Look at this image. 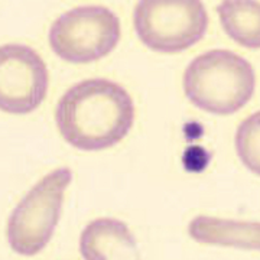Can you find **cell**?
I'll return each instance as SVG.
<instances>
[{"label": "cell", "instance_id": "cell-9", "mask_svg": "<svg viewBox=\"0 0 260 260\" xmlns=\"http://www.w3.org/2000/svg\"><path fill=\"white\" fill-rule=\"evenodd\" d=\"M224 30L244 48L260 49V3L251 0H227L218 8Z\"/></svg>", "mask_w": 260, "mask_h": 260}, {"label": "cell", "instance_id": "cell-6", "mask_svg": "<svg viewBox=\"0 0 260 260\" xmlns=\"http://www.w3.org/2000/svg\"><path fill=\"white\" fill-rule=\"evenodd\" d=\"M49 75L37 51L9 44L0 49V109L26 114L37 110L48 93Z\"/></svg>", "mask_w": 260, "mask_h": 260}, {"label": "cell", "instance_id": "cell-2", "mask_svg": "<svg viewBox=\"0 0 260 260\" xmlns=\"http://www.w3.org/2000/svg\"><path fill=\"white\" fill-rule=\"evenodd\" d=\"M256 87L254 70L232 51L214 49L186 67L184 91L195 107L214 114H233L244 107Z\"/></svg>", "mask_w": 260, "mask_h": 260}, {"label": "cell", "instance_id": "cell-4", "mask_svg": "<svg viewBox=\"0 0 260 260\" xmlns=\"http://www.w3.org/2000/svg\"><path fill=\"white\" fill-rule=\"evenodd\" d=\"M140 41L162 54H177L205 35L208 15L198 0H142L135 9Z\"/></svg>", "mask_w": 260, "mask_h": 260}, {"label": "cell", "instance_id": "cell-3", "mask_svg": "<svg viewBox=\"0 0 260 260\" xmlns=\"http://www.w3.org/2000/svg\"><path fill=\"white\" fill-rule=\"evenodd\" d=\"M71 179V169L58 168L22 198L8 223L12 250L22 256H35L47 246L59 221L65 189Z\"/></svg>", "mask_w": 260, "mask_h": 260}, {"label": "cell", "instance_id": "cell-8", "mask_svg": "<svg viewBox=\"0 0 260 260\" xmlns=\"http://www.w3.org/2000/svg\"><path fill=\"white\" fill-rule=\"evenodd\" d=\"M188 233L195 242L204 244L260 250V223L254 221L198 215L188 225Z\"/></svg>", "mask_w": 260, "mask_h": 260}, {"label": "cell", "instance_id": "cell-5", "mask_svg": "<svg viewBox=\"0 0 260 260\" xmlns=\"http://www.w3.org/2000/svg\"><path fill=\"white\" fill-rule=\"evenodd\" d=\"M120 39V22L104 6L68 10L49 29V45L61 59L87 64L109 55Z\"/></svg>", "mask_w": 260, "mask_h": 260}, {"label": "cell", "instance_id": "cell-7", "mask_svg": "<svg viewBox=\"0 0 260 260\" xmlns=\"http://www.w3.org/2000/svg\"><path fill=\"white\" fill-rule=\"evenodd\" d=\"M84 260H142L133 233L116 218H97L80 237Z\"/></svg>", "mask_w": 260, "mask_h": 260}, {"label": "cell", "instance_id": "cell-10", "mask_svg": "<svg viewBox=\"0 0 260 260\" xmlns=\"http://www.w3.org/2000/svg\"><path fill=\"white\" fill-rule=\"evenodd\" d=\"M236 150L246 168L260 177V112L249 116L239 126Z\"/></svg>", "mask_w": 260, "mask_h": 260}, {"label": "cell", "instance_id": "cell-1", "mask_svg": "<svg viewBox=\"0 0 260 260\" xmlns=\"http://www.w3.org/2000/svg\"><path fill=\"white\" fill-rule=\"evenodd\" d=\"M56 126L64 140L80 150H103L117 145L132 129L135 104L129 93L106 78L73 85L58 102Z\"/></svg>", "mask_w": 260, "mask_h": 260}]
</instances>
